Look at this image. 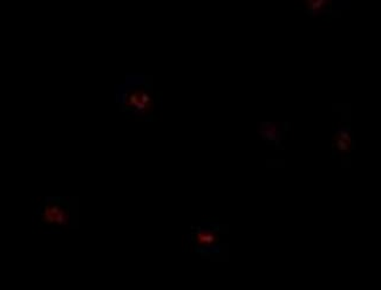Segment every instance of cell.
Segmentation results:
<instances>
[{
	"instance_id": "1",
	"label": "cell",
	"mask_w": 381,
	"mask_h": 290,
	"mask_svg": "<svg viewBox=\"0 0 381 290\" xmlns=\"http://www.w3.org/2000/svg\"><path fill=\"white\" fill-rule=\"evenodd\" d=\"M32 222L49 233L79 228V199L77 197H45L33 211Z\"/></svg>"
},
{
	"instance_id": "2",
	"label": "cell",
	"mask_w": 381,
	"mask_h": 290,
	"mask_svg": "<svg viewBox=\"0 0 381 290\" xmlns=\"http://www.w3.org/2000/svg\"><path fill=\"white\" fill-rule=\"evenodd\" d=\"M122 105L126 111L138 116H148L154 109V98L146 88L127 89L123 94Z\"/></svg>"
},
{
	"instance_id": "3",
	"label": "cell",
	"mask_w": 381,
	"mask_h": 290,
	"mask_svg": "<svg viewBox=\"0 0 381 290\" xmlns=\"http://www.w3.org/2000/svg\"><path fill=\"white\" fill-rule=\"evenodd\" d=\"M191 239L196 247L203 252L210 250L219 243V234L216 233V230L203 226L195 230L191 234Z\"/></svg>"
},
{
	"instance_id": "4",
	"label": "cell",
	"mask_w": 381,
	"mask_h": 290,
	"mask_svg": "<svg viewBox=\"0 0 381 290\" xmlns=\"http://www.w3.org/2000/svg\"><path fill=\"white\" fill-rule=\"evenodd\" d=\"M334 144L341 151H349V146H351V137H349V131L346 129H341L339 131H336Z\"/></svg>"
},
{
	"instance_id": "5",
	"label": "cell",
	"mask_w": 381,
	"mask_h": 290,
	"mask_svg": "<svg viewBox=\"0 0 381 290\" xmlns=\"http://www.w3.org/2000/svg\"><path fill=\"white\" fill-rule=\"evenodd\" d=\"M306 8L311 13L321 12L330 4V0H305Z\"/></svg>"
}]
</instances>
